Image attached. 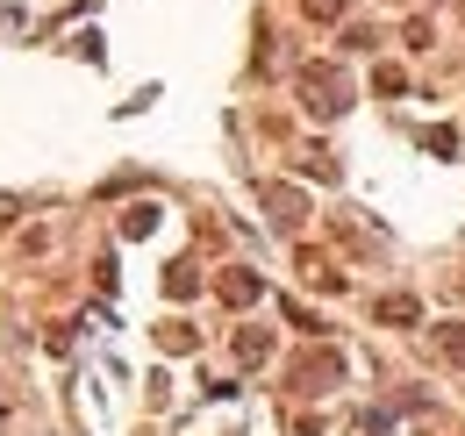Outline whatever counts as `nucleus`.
<instances>
[{
	"label": "nucleus",
	"instance_id": "obj_1",
	"mask_svg": "<svg viewBox=\"0 0 465 436\" xmlns=\"http://www.w3.org/2000/svg\"><path fill=\"white\" fill-rule=\"evenodd\" d=\"M444 358H451V365H465V322L451 329V336H444Z\"/></svg>",
	"mask_w": 465,
	"mask_h": 436
}]
</instances>
